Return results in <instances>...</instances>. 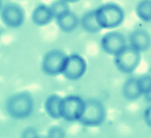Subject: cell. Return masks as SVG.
I'll return each mask as SVG.
<instances>
[{
  "mask_svg": "<svg viewBox=\"0 0 151 138\" xmlns=\"http://www.w3.org/2000/svg\"><path fill=\"white\" fill-rule=\"evenodd\" d=\"M63 1L67 2L68 3H74L79 1L80 0H63Z\"/></svg>",
  "mask_w": 151,
  "mask_h": 138,
  "instance_id": "obj_23",
  "label": "cell"
},
{
  "mask_svg": "<svg viewBox=\"0 0 151 138\" xmlns=\"http://www.w3.org/2000/svg\"><path fill=\"white\" fill-rule=\"evenodd\" d=\"M145 97L147 102L151 103V90L146 94L145 95Z\"/></svg>",
  "mask_w": 151,
  "mask_h": 138,
  "instance_id": "obj_22",
  "label": "cell"
},
{
  "mask_svg": "<svg viewBox=\"0 0 151 138\" xmlns=\"http://www.w3.org/2000/svg\"><path fill=\"white\" fill-rule=\"evenodd\" d=\"M67 56L59 49H53L46 53L42 62V69L45 74L56 76L63 73Z\"/></svg>",
  "mask_w": 151,
  "mask_h": 138,
  "instance_id": "obj_6",
  "label": "cell"
},
{
  "mask_svg": "<svg viewBox=\"0 0 151 138\" xmlns=\"http://www.w3.org/2000/svg\"><path fill=\"white\" fill-rule=\"evenodd\" d=\"M25 13L23 8L15 3L6 4L1 11V20L3 24L10 28H17L23 24Z\"/></svg>",
  "mask_w": 151,
  "mask_h": 138,
  "instance_id": "obj_7",
  "label": "cell"
},
{
  "mask_svg": "<svg viewBox=\"0 0 151 138\" xmlns=\"http://www.w3.org/2000/svg\"><path fill=\"white\" fill-rule=\"evenodd\" d=\"M145 122L147 127L151 129V105L147 107L144 114Z\"/></svg>",
  "mask_w": 151,
  "mask_h": 138,
  "instance_id": "obj_20",
  "label": "cell"
},
{
  "mask_svg": "<svg viewBox=\"0 0 151 138\" xmlns=\"http://www.w3.org/2000/svg\"><path fill=\"white\" fill-rule=\"evenodd\" d=\"M106 117V110L101 102L90 99L85 102L83 113L78 121L86 127H97L104 123Z\"/></svg>",
  "mask_w": 151,
  "mask_h": 138,
  "instance_id": "obj_3",
  "label": "cell"
},
{
  "mask_svg": "<svg viewBox=\"0 0 151 138\" xmlns=\"http://www.w3.org/2000/svg\"><path fill=\"white\" fill-rule=\"evenodd\" d=\"M80 23L82 29L89 34H96L102 29L96 20L95 10H90L84 14Z\"/></svg>",
  "mask_w": 151,
  "mask_h": 138,
  "instance_id": "obj_13",
  "label": "cell"
},
{
  "mask_svg": "<svg viewBox=\"0 0 151 138\" xmlns=\"http://www.w3.org/2000/svg\"><path fill=\"white\" fill-rule=\"evenodd\" d=\"M49 138H63L65 137V133L61 127L58 126H54L50 128L48 131Z\"/></svg>",
  "mask_w": 151,
  "mask_h": 138,
  "instance_id": "obj_19",
  "label": "cell"
},
{
  "mask_svg": "<svg viewBox=\"0 0 151 138\" xmlns=\"http://www.w3.org/2000/svg\"><path fill=\"white\" fill-rule=\"evenodd\" d=\"M101 47L105 53L115 56L127 46L125 37L118 31H111L102 37Z\"/></svg>",
  "mask_w": 151,
  "mask_h": 138,
  "instance_id": "obj_9",
  "label": "cell"
},
{
  "mask_svg": "<svg viewBox=\"0 0 151 138\" xmlns=\"http://www.w3.org/2000/svg\"><path fill=\"white\" fill-rule=\"evenodd\" d=\"M97 23L101 29H111L118 27L125 18V12L118 4L110 2L95 10Z\"/></svg>",
  "mask_w": 151,
  "mask_h": 138,
  "instance_id": "obj_1",
  "label": "cell"
},
{
  "mask_svg": "<svg viewBox=\"0 0 151 138\" xmlns=\"http://www.w3.org/2000/svg\"><path fill=\"white\" fill-rule=\"evenodd\" d=\"M130 46H127L114 56V64L118 70L125 74L131 73L139 67L141 54Z\"/></svg>",
  "mask_w": 151,
  "mask_h": 138,
  "instance_id": "obj_4",
  "label": "cell"
},
{
  "mask_svg": "<svg viewBox=\"0 0 151 138\" xmlns=\"http://www.w3.org/2000/svg\"><path fill=\"white\" fill-rule=\"evenodd\" d=\"M50 6L40 4L35 8L32 14V20L35 25L43 27L48 25L54 19Z\"/></svg>",
  "mask_w": 151,
  "mask_h": 138,
  "instance_id": "obj_12",
  "label": "cell"
},
{
  "mask_svg": "<svg viewBox=\"0 0 151 138\" xmlns=\"http://www.w3.org/2000/svg\"><path fill=\"white\" fill-rule=\"evenodd\" d=\"M87 63L82 57L78 54L67 56L62 74L65 78L75 81L82 78L86 73Z\"/></svg>",
  "mask_w": 151,
  "mask_h": 138,
  "instance_id": "obj_8",
  "label": "cell"
},
{
  "mask_svg": "<svg viewBox=\"0 0 151 138\" xmlns=\"http://www.w3.org/2000/svg\"><path fill=\"white\" fill-rule=\"evenodd\" d=\"M137 17L142 22H151V0H140L135 7Z\"/></svg>",
  "mask_w": 151,
  "mask_h": 138,
  "instance_id": "obj_16",
  "label": "cell"
},
{
  "mask_svg": "<svg viewBox=\"0 0 151 138\" xmlns=\"http://www.w3.org/2000/svg\"><path fill=\"white\" fill-rule=\"evenodd\" d=\"M139 88L142 94H146L151 90V76L143 75L137 78Z\"/></svg>",
  "mask_w": 151,
  "mask_h": 138,
  "instance_id": "obj_18",
  "label": "cell"
},
{
  "mask_svg": "<svg viewBox=\"0 0 151 138\" xmlns=\"http://www.w3.org/2000/svg\"><path fill=\"white\" fill-rule=\"evenodd\" d=\"M129 46L142 53L151 46V35L145 30L137 29L133 30L129 36Z\"/></svg>",
  "mask_w": 151,
  "mask_h": 138,
  "instance_id": "obj_10",
  "label": "cell"
},
{
  "mask_svg": "<svg viewBox=\"0 0 151 138\" xmlns=\"http://www.w3.org/2000/svg\"><path fill=\"white\" fill-rule=\"evenodd\" d=\"M122 93L124 98L129 101H134L140 98L142 94L139 88L137 78L126 80L123 86Z\"/></svg>",
  "mask_w": 151,
  "mask_h": 138,
  "instance_id": "obj_14",
  "label": "cell"
},
{
  "mask_svg": "<svg viewBox=\"0 0 151 138\" xmlns=\"http://www.w3.org/2000/svg\"><path fill=\"white\" fill-rule=\"evenodd\" d=\"M85 102L79 96L71 95L62 98L60 105L61 118L67 121L79 119L83 113Z\"/></svg>",
  "mask_w": 151,
  "mask_h": 138,
  "instance_id": "obj_5",
  "label": "cell"
},
{
  "mask_svg": "<svg viewBox=\"0 0 151 138\" xmlns=\"http://www.w3.org/2000/svg\"><path fill=\"white\" fill-rule=\"evenodd\" d=\"M37 134L34 129L29 128L24 131V132L22 134V137L24 138H36L37 137L36 136Z\"/></svg>",
  "mask_w": 151,
  "mask_h": 138,
  "instance_id": "obj_21",
  "label": "cell"
},
{
  "mask_svg": "<svg viewBox=\"0 0 151 138\" xmlns=\"http://www.w3.org/2000/svg\"><path fill=\"white\" fill-rule=\"evenodd\" d=\"M62 98L58 94H52L47 97L45 102L46 112L50 118L59 119L61 118L60 105Z\"/></svg>",
  "mask_w": 151,
  "mask_h": 138,
  "instance_id": "obj_15",
  "label": "cell"
},
{
  "mask_svg": "<svg viewBox=\"0 0 151 138\" xmlns=\"http://www.w3.org/2000/svg\"><path fill=\"white\" fill-rule=\"evenodd\" d=\"M68 4L63 0H55L52 2L49 6L53 14L54 18L70 10Z\"/></svg>",
  "mask_w": 151,
  "mask_h": 138,
  "instance_id": "obj_17",
  "label": "cell"
},
{
  "mask_svg": "<svg viewBox=\"0 0 151 138\" xmlns=\"http://www.w3.org/2000/svg\"><path fill=\"white\" fill-rule=\"evenodd\" d=\"M55 19L58 27L64 33H71L79 25V18L77 15L70 10L62 13Z\"/></svg>",
  "mask_w": 151,
  "mask_h": 138,
  "instance_id": "obj_11",
  "label": "cell"
},
{
  "mask_svg": "<svg viewBox=\"0 0 151 138\" xmlns=\"http://www.w3.org/2000/svg\"><path fill=\"white\" fill-rule=\"evenodd\" d=\"M34 100L27 91H22L11 95L6 102V110L14 119H24L31 115L34 110Z\"/></svg>",
  "mask_w": 151,
  "mask_h": 138,
  "instance_id": "obj_2",
  "label": "cell"
}]
</instances>
